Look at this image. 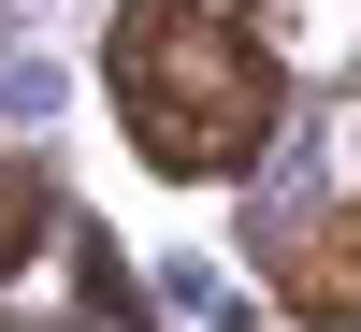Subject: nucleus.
I'll return each instance as SVG.
<instances>
[{
    "mask_svg": "<svg viewBox=\"0 0 361 332\" xmlns=\"http://www.w3.org/2000/svg\"><path fill=\"white\" fill-rule=\"evenodd\" d=\"M102 87H116V130L159 173H188V188L246 173L275 145V116H289V73L260 44V0H116Z\"/></svg>",
    "mask_w": 361,
    "mask_h": 332,
    "instance_id": "1",
    "label": "nucleus"
},
{
    "mask_svg": "<svg viewBox=\"0 0 361 332\" xmlns=\"http://www.w3.org/2000/svg\"><path fill=\"white\" fill-rule=\"evenodd\" d=\"M44 217H58V188H44L29 159H0V289L29 275V246H44Z\"/></svg>",
    "mask_w": 361,
    "mask_h": 332,
    "instance_id": "2",
    "label": "nucleus"
}]
</instances>
